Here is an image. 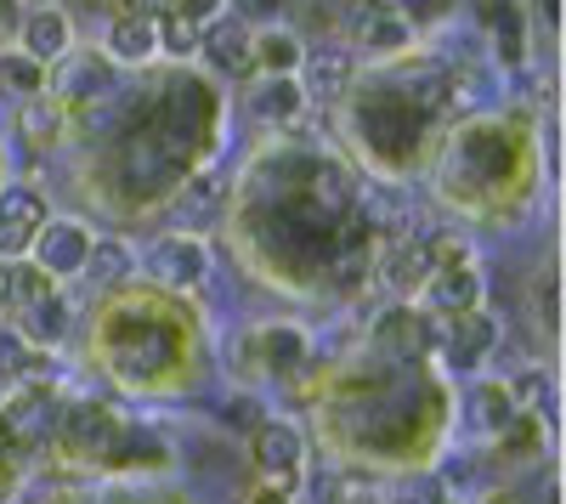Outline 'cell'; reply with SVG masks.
Wrapping results in <instances>:
<instances>
[{"label": "cell", "instance_id": "obj_1", "mask_svg": "<svg viewBox=\"0 0 566 504\" xmlns=\"http://www.w3.org/2000/svg\"><path fill=\"white\" fill-rule=\"evenodd\" d=\"M85 250H91V233L80 221H40L34 239H29L34 266H45L52 279H74V272L85 266Z\"/></svg>", "mask_w": 566, "mask_h": 504}, {"label": "cell", "instance_id": "obj_2", "mask_svg": "<svg viewBox=\"0 0 566 504\" xmlns=\"http://www.w3.org/2000/svg\"><path fill=\"white\" fill-rule=\"evenodd\" d=\"M199 52L221 69V74H232V80H250L255 74V34H250V23H239V18H210V23H199Z\"/></svg>", "mask_w": 566, "mask_h": 504}, {"label": "cell", "instance_id": "obj_3", "mask_svg": "<svg viewBox=\"0 0 566 504\" xmlns=\"http://www.w3.org/2000/svg\"><path fill=\"white\" fill-rule=\"evenodd\" d=\"M148 266H154L159 284L193 290V284H205V272H210V250H205V239H193V233H170V239H159V244L148 250Z\"/></svg>", "mask_w": 566, "mask_h": 504}, {"label": "cell", "instance_id": "obj_4", "mask_svg": "<svg viewBox=\"0 0 566 504\" xmlns=\"http://www.w3.org/2000/svg\"><path fill=\"white\" fill-rule=\"evenodd\" d=\"M250 453H255V465H261L266 476H295L306 442H301V431H295L290 420H261V426L250 431Z\"/></svg>", "mask_w": 566, "mask_h": 504}, {"label": "cell", "instance_id": "obj_5", "mask_svg": "<svg viewBox=\"0 0 566 504\" xmlns=\"http://www.w3.org/2000/svg\"><path fill=\"white\" fill-rule=\"evenodd\" d=\"M352 52L346 45H317L312 57H301V69H306V97H317V103H328V97H340V91L352 85Z\"/></svg>", "mask_w": 566, "mask_h": 504}, {"label": "cell", "instance_id": "obj_6", "mask_svg": "<svg viewBox=\"0 0 566 504\" xmlns=\"http://www.w3.org/2000/svg\"><path fill=\"white\" fill-rule=\"evenodd\" d=\"M69 45H74L69 12H57V7H40V12H29V18H23V52H29V57H40V63H57V57H69Z\"/></svg>", "mask_w": 566, "mask_h": 504}, {"label": "cell", "instance_id": "obj_7", "mask_svg": "<svg viewBox=\"0 0 566 504\" xmlns=\"http://www.w3.org/2000/svg\"><path fill=\"white\" fill-rule=\"evenodd\" d=\"M154 52H159V23L136 18V12H119L114 29H108V57L114 63H148Z\"/></svg>", "mask_w": 566, "mask_h": 504}, {"label": "cell", "instance_id": "obj_8", "mask_svg": "<svg viewBox=\"0 0 566 504\" xmlns=\"http://www.w3.org/2000/svg\"><path fill=\"white\" fill-rule=\"evenodd\" d=\"M431 295H437V312L453 317V312H470V306H482V272L476 266H442L431 272Z\"/></svg>", "mask_w": 566, "mask_h": 504}, {"label": "cell", "instance_id": "obj_9", "mask_svg": "<svg viewBox=\"0 0 566 504\" xmlns=\"http://www.w3.org/2000/svg\"><path fill=\"white\" fill-rule=\"evenodd\" d=\"M306 85H301V74H266V85L255 91V114H266V119H277V125H295L301 114H306Z\"/></svg>", "mask_w": 566, "mask_h": 504}, {"label": "cell", "instance_id": "obj_10", "mask_svg": "<svg viewBox=\"0 0 566 504\" xmlns=\"http://www.w3.org/2000/svg\"><path fill=\"white\" fill-rule=\"evenodd\" d=\"M493 340H499V324H493L488 312H476V306H470V312H453V340H448L453 363H476Z\"/></svg>", "mask_w": 566, "mask_h": 504}, {"label": "cell", "instance_id": "obj_11", "mask_svg": "<svg viewBox=\"0 0 566 504\" xmlns=\"http://www.w3.org/2000/svg\"><path fill=\"white\" fill-rule=\"evenodd\" d=\"M386 284H391V295H419L431 284V255H424V244H397L386 255Z\"/></svg>", "mask_w": 566, "mask_h": 504}, {"label": "cell", "instance_id": "obj_12", "mask_svg": "<svg viewBox=\"0 0 566 504\" xmlns=\"http://www.w3.org/2000/svg\"><path fill=\"white\" fill-rule=\"evenodd\" d=\"M301 57H306V45H301L290 29L255 34V69H261V74H301Z\"/></svg>", "mask_w": 566, "mask_h": 504}, {"label": "cell", "instance_id": "obj_13", "mask_svg": "<svg viewBox=\"0 0 566 504\" xmlns=\"http://www.w3.org/2000/svg\"><path fill=\"white\" fill-rule=\"evenodd\" d=\"M261 363H266L272 375L301 369V363H306V335H301L295 324H272V329L261 335Z\"/></svg>", "mask_w": 566, "mask_h": 504}, {"label": "cell", "instance_id": "obj_14", "mask_svg": "<svg viewBox=\"0 0 566 504\" xmlns=\"http://www.w3.org/2000/svg\"><path fill=\"white\" fill-rule=\"evenodd\" d=\"M85 279L97 284V290H108V284H119L125 272H130V250L119 244V239H91V250H85Z\"/></svg>", "mask_w": 566, "mask_h": 504}, {"label": "cell", "instance_id": "obj_15", "mask_svg": "<svg viewBox=\"0 0 566 504\" xmlns=\"http://www.w3.org/2000/svg\"><path fill=\"white\" fill-rule=\"evenodd\" d=\"M108 85H114V57H108V52L74 57V69H69V97H103Z\"/></svg>", "mask_w": 566, "mask_h": 504}, {"label": "cell", "instance_id": "obj_16", "mask_svg": "<svg viewBox=\"0 0 566 504\" xmlns=\"http://www.w3.org/2000/svg\"><path fill=\"white\" fill-rule=\"evenodd\" d=\"M374 335L386 340V351H391V357H413V351L424 346V324H419L413 312H402V306H397V312H386Z\"/></svg>", "mask_w": 566, "mask_h": 504}, {"label": "cell", "instance_id": "obj_17", "mask_svg": "<svg viewBox=\"0 0 566 504\" xmlns=\"http://www.w3.org/2000/svg\"><path fill=\"white\" fill-rule=\"evenodd\" d=\"M0 85L18 91V97H40L45 91V63L29 57V52H7L0 57Z\"/></svg>", "mask_w": 566, "mask_h": 504}, {"label": "cell", "instance_id": "obj_18", "mask_svg": "<svg viewBox=\"0 0 566 504\" xmlns=\"http://www.w3.org/2000/svg\"><path fill=\"white\" fill-rule=\"evenodd\" d=\"M23 329H29L34 340H63V329H69V306H63L57 295H40V301H29Z\"/></svg>", "mask_w": 566, "mask_h": 504}, {"label": "cell", "instance_id": "obj_19", "mask_svg": "<svg viewBox=\"0 0 566 504\" xmlns=\"http://www.w3.org/2000/svg\"><path fill=\"white\" fill-rule=\"evenodd\" d=\"M154 23H159V52H170V57H193L199 52V23H187L181 12H165Z\"/></svg>", "mask_w": 566, "mask_h": 504}, {"label": "cell", "instance_id": "obj_20", "mask_svg": "<svg viewBox=\"0 0 566 504\" xmlns=\"http://www.w3.org/2000/svg\"><path fill=\"white\" fill-rule=\"evenodd\" d=\"M408 40H413V23H408V18H397V12L374 18V23L363 29V45H368V52H402Z\"/></svg>", "mask_w": 566, "mask_h": 504}, {"label": "cell", "instance_id": "obj_21", "mask_svg": "<svg viewBox=\"0 0 566 504\" xmlns=\"http://www.w3.org/2000/svg\"><path fill=\"white\" fill-rule=\"evenodd\" d=\"M476 420H482V431H510V420H515L510 386H482L476 391Z\"/></svg>", "mask_w": 566, "mask_h": 504}, {"label": "cell", "instance_id": "obj_22", "mask_svg": "<svg viewBox=\"0 0 566 504\" xmlns=\"http://www.w3.org/2000/svg\"><path fill=\"white\" fill-rule=\"evenodd\" d=\"M0 221L40 227V221H45V199H40L34 188H7V193H0Z\"/></svg>", "mask_w": 566, "mask_h": 504}, {"label": "cell", "instance_id": "obj_23", "mask_svg": "<svg viewBox=\"0 0 566 504\" xmlns=\"http://www.w3.org/2000/svg\"><path fill=\"white\" fill-rule=\"evenodd\" d=\"M470 12H476V23L493 29V34H522V7H515V0H470Z\"/></svg>", "mask_w": 566, "mask_h": 504}, {"label": "cell", "instance_id": "obj_24", "mask_svg": "<svg viewBox=\"0 0 566 504\" xmlns=\"http://www.w3.org/2000/svg\"><path fill=\"white\" fill-rule=\"evenodd\" d=\"M23 369H29V335L23 329H0V386L23 380Z\"/></svg>", "mask_w": 566, "mask_h": 504}, {"label": "cell", "instance_id": "obj_25", "mask_svg": "<svg viewBox=\"0 0 566 504\" xmlns=\"http://www.w3.org/2000/svg\"><path fill=\"white\" fill-rule=\"evenodd\" d=\"M424 255H431V272H442V266H464V261H470V239H459V233H437L431 244H424Z\"/></svg>", "mask_w": 566, "mask_h": 504}, {"label": "cell", "instance_id": "obj_26", "mask_svg": "<svg viewBox=\"0 0 566 504\" xmlns=\"http://www.w3.org/2000/svg\"><path fill=\"white\" fill-rule=\"evenodd\" d=\"M57 108H40L34 97H29V114H23V136H29V143L40 148V143H52V136H57Z\"/></svg>", "mask_w": 566, "mask_h": 504}, {"label": "cell", "instance_id": "obj_27", "mask_svg": "<svg viewBox=\"0 0 566 504\" xmlns=\"http://www.w3.org/2000/svg\"><path fill=\"white\" fill-rule=\"evenodd\" d=\"M335 284H340V290L368 284V250H340V255H335Z\"/></svg>", "mask_w": 566, "mask_h": 504}, {"label": "cell", "instance_id": "obj_28", "mask_svg": "<svg viewBox=\"0 0 566 504\" xmlns=\"http://www.w3.org/2000/svg\"><path fill=\"white\" fill-rule=\"evenodd\" d=\"M544 397H549V375H544V369H527L522 380L510 386V402H515V408H533V402H544Z\"/></svg>", "mask_w": 566, "mask_h": 504}, {"label": "cell", "instance_id": "obj_29", "mask_svg": "<svg viewBox=\"0 0 566 504\" xmlns=\"http://www.w3.org/2000/svg\"><path fill=\"white\" fill-rule=\"evenodd\" d=\"M29 239H34V227L0 221V261H18V255H29Z\"/></svg>", "mask_w": 566, "mask_h": 504}, {"label": "cell", "instance_id": "obj_30", "mask_svg": "<svg viewBox=\"0 0 566 504\" xmlns=\"http://www.w3.org/2000/svg\"><path fill=\"white\" fill-rule=\"evenodd\" d=\"M170 12H181L187 23H210L227 12V0H170Z\"/></svg>", "mask_w": 566, "mask_h": 504}, {"label": "cell", "instance_id": "obj_31", "mask_svg": "<svg viewBox=\"0 0 566 504\" xmlns=\"http://www.w3.org/2000/svg\"><path fill=\"white\" fill-rule=\"evenodd\" d=\"M374 244V221L368 216H346V227H340V250H368Z\"/></svg>", "mask_w": 566, "mask_h": 504}, {"label": "cell", "instance_id": "obj_32", "mask_svg": "<svg viewBox=\"0 0 566 504\" xmlns=\"http://www.w3.org/2000/svg\"><path fill=\"white\" fill-rule=\"evenodd\" d=\"M261 420H266V414H261V408H255L250 397H232V402H227V426H244V437H250Z\"/></svg>", "mask_w": 566, "mask_h": 504}, {"label": "cell", "instance_id": "obj_33", "mask_svg": "<svg viewBox=\"0 0 566 504\" xmlns=\"http://www.w3.org/2000/svg\"><path fill=\"white\" fill-rule=\"evenodd\" d=\"M216 193H221V181H216V176H205V181H199V188H193V193H187V210H193V216H210V210H216V204H210Z\"/></svg>", "mask_w": 566, "mask_h": 504}, {"label": "cell", "instance_id": "obj_34", "mask_svg": "<svg viewBox=\"0 0 566 504\" xmlns=\"http://www.w3.org/2000/svg\"><path fill=\"white\" fill-rule=\"evenodd\" d=\"M335 504H374V487L352 476V482H340V487H335Z\"/></svg>", "mask_w": 566, "mask_h": 504}, {"label": "cell", "instance_id": "obj_35", "mask_svg": "<svg viewBox=\"0 0 566 504\" xmlns=\"http://www.w3.org/2000/svg\"><path fill=\"white\" fill-rule=\"evenodd\" d=\"M130 12H136V18H165L170 0H130Z\"/></svg>", "mask_w": 566, "mask_h": 504}, {"label": "cell", "instance_id": "obj_36", "mask_svg": "<svg viewBox=\"0 0 566 504\" xmlns=\"http://www.w3.org/2000/svg\"><path fill=\"white\" fill-rule=\"evenodd\" d=\"M538 23H544V29L560 23V0H538Z\"/></svg>", "mask_w": 566, "mask_h": 504}, {"label": "cell", "instance_id": "obj_37", "mask_svg": "<svg viewBox=\"0 0 566 504\" xmlns=\"http://www.w3.org/2000/svg\"><path fill=\"white\" fill-rule=\"evenodd\" d=\"M250 12H255V18H266V12L277 18V0H250Z\"/></svg>", "mask_w": 566, "mask_h": 504}, {"label": "cell", "instance_id": "obj_38", "mask_svg": "<svg viewBox=\"0 0 566 504\" xmlns=\"http://www.w3.org/2000/svg\"><path fill=\"white\" fill-rule=\"evenodd\" d=\"M250 504H283V498H277V493H255Z\"/></svg>", "mask_w": 566, "mask_h": 504}]
</instances>
